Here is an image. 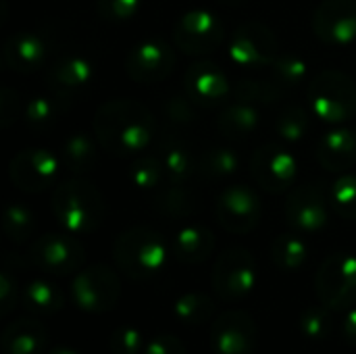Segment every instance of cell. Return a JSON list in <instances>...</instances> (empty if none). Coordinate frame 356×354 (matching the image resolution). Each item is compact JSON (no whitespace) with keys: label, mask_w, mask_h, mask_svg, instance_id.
<instances>
[{"label":"cell","mask_w":356,"mask_h":354,"mask_svg":"<svg viewBox=\"0 0 356 354\" xmlns=\"http://www.w3.org/2000/svg\"><path fill=\"white\" fill-rule=\"evenodd\" d=\"M94 136L113 156H134L148 148L154 136L152 113L129 98L108 100L94 115Z\"/></svg>","instance_id":"obj_1"},{"label":"cell","mask_w":356,"mask_h":354,"mask_svg":"<svg viewBox=\"0 0 356 354\" xmlns=\"http://www.w3.org/2000/svg\"><path fill=\"white\" fill-rule=\"evenodd\" d=\"M169 257V246L167 240L144 225L129 227L121 232L113 244V261L117 269L136 282H146L156 277Z\"/></svg>","instance_id":"obj_2"},{"label":"cell","mask_w":356,"mask_h":354,"mask_svg":"<svg viewBox=\"0 0 356 354\" xmlns=\"http://www.w3.org/2000/svg\"><path fill=\"white\" fill-rule=\"evenodd\" d=\"M52 215L69 234H92L104 221V198L83 177H71L52 192Z\"/></svg>","instance_id":"obj_3"},{"label":"cell","mask_w":356,"mask_h":354,"mask_svg":"<svg viewBox=\"0 0 356 354\" xmlns=\"http://www.w3.org/2000/svg\"><path fill=\"white\" fill-rule=\"evenodd\" d=\"M311 111L325 123H346L356 117V83L344 71H321L307 90Z\"/></svg>","instance_id":"obj_4"},{"label":"cell","mask_w":356,"mask_h":354,"mask_svg":"<svg viewBox=\"0 0 356 354\" xmlns=\"http://www.w3.org/2000/svg\"><path fill=\"white\" fill-rule=\"evenodd\" d=\"M257 286V263L248 248L244 246H232L225 248L211 273V288L223 303L242 300L248 294H252Z\"/></svg>","instance_id":"obj_5"},{"label":"cell","mask_w":356,"mask_h":354,"mask_svg":"<svg viewBox=\"0 0 356 354\" xmlns=\"http://www.w3.org/2000/svg\"><path fill=\"white\" fill-rule=\"evenodd\" d=\"M315 290L321 305L334 313L350 311L356 305V255L334 252L330 255L315 277Z\"/></svg>","instance_id":"obj_6"},{"label":"cell","mask_w":356,"mask_h":354,"mask_svg":"<svg viewBox=\"0 0 356 354\" xmlns=\"http://www.w3.org/2000/svg\"><path fill=\"white\" fill-rule=\"evenodd\" d=\"M71 298L79 311L104 315L113 311L121 298V280L108 265H90L73 277Z\"/></svg>","instance_id":"obj_7"},{"label":"cell","mask_w":356,"mask_h":354,"mask_svg":"<svg viewBox=\"0 0 356 354\" xmlns=\"http://www.w3.org/2000/svg\"><path fill=\"white\" fill-rule=\"evenodd\" d=\"M280 56L275 31L263 21H244L229 40V58L240 69H265Z\"/></svg>","instance_id":"obj_8"},{"label":"cell","mask_w":356,"mask_h":354,"mask_svg":"<svg viewBox=\"0 0 356 354\" xmlns=\"http://www.w3.org/2000/svg\"><path fill=\"white\" fill-rule=\"evenodd\" d=\"M223 38V23L211 8H190L173 25V44L188 56L211 54Z\"/></svg>","instance_id":"obj_9"},{"label":"cell","mask_w":356,"mask_h":354,"mask_svg":"<svg viewBox=\"0 0 356 354\" xmlns=\"http://www.w3.org/2000/svg\"><path fill=\"white\" fill-rule=\"evenodd\" d=\"M29 263L50 275H71L77 273L86 263V248L69 232L44 234L29 246Z\"/></svg>","instance_id":"obj_10"},{"label":"cell","mask_w":356,"mask_h":354,"mask_svg":"<svg viewBox=\"0 0 356 354\" xmlns=\"http://www.w3.org/2000/svg\"><path fill=\"white\" fill-rule=\"evenodd\" d=\"M63 161L44 148H25L8 163V179L25 194H42L58 179Z\"/></svg>","instance_id":"obj_11"},{"label":"cell","mask_w":356,"mask_h":354,"mask_svg":"<svg viewBox=\"0 0 356 354\" xmlns=\"http://www.w3.org/2000/svg\"><path fill=\"white\" fill-rule=\"evenodd\" d=\"M250 175L259 188L269 194H284L298 179V161L280 144H263L250 159Z\"/></svg>","instance_id":"obj_12"},{"label":"cell","mask_w":356,"mask_h":354,"mask_svg":"<svg viewBox=\"0 0 356 354\" xmlns=\"http://www.w3.org/2000/svg\"><path fill=\"white\" fill-rule=\"evenodd\" d=\"M177 63L175 48L159 35L140 40L125 56V71L129 79L150 86L167 79Z\"/></svg>","instance_id":"obj_13"},{"label":"cell","mask_w":356,"mask_h":354,"mask_svg":"<svg viewBox=\"0 0 356 354\" xmlns=\"http://www.w3.org/2000/svg\"><path fill=\"white\" fill-rule=\"evenodd\" d=\"M219 225L229 234H250L263 217V204L257 192L244 184H234L221 190L215 202Z\"/></svg>","instance_id":"obj_14"},{"label":"cell","mask_w":356,"mask_h":354,"mask_svg":"<svg viewBox=\"0 0 356 354\" xmlns=\"http://www.w3.org/2000/svg\"><path fill=\"white\" fill-rule=\"evenodd\" d=\"M209 342L217 354H254L259 342L257 321L246 311H223L211 325Z\"/></svg>","instance_id":"obj_15"},{"label":"cell","mask_w":356,"mask_h":354,"mask_svg":"<svg viewBox=\"0 0 356 354\" xmlns=\"http://www.w3.org/2000/svg\"><path fill=\"white\" fill-rule=\"evenodd\" d=\"M184 92L202 108H215L229 100L234 86L227 73L213 61H196L184 75Z\"/></svg>","instance_id":"obj_16"},{"label":"cell","mask_w":356,"mask_h":354,"mask_svg":"<svg viewBox=\"0 0 356 354\" xmlns=\"http://www.w3.org/2000/svg\"><path fill=\"white\" fill-rule=\"evenodd\" d=\"M284 215L288 225L298 234L321 232L330 221V211L323 190L315 184L296 186L286 198Z\"/></svg>","instance_id":"obj_17"},{"label":"cell","mask_w":356,"mask_h":354,"mask_svg":"<svg viewBox=\"0 0 356 354\" xmlns=\"http://www.w3.org/2000/svg\"><path fill=\"white\" fill-rule=\"evenodd\" d=\"M315 35L330 46L356 40V0H323L313 15Z\"/></svg>","instance_id":"obj_18"},{"label":"cell","mask_w":356,"mask_h":354,"mask_svg":"<svg viewBox=\"0 0 356 354\" xmlns=\"http://www.w3.org/2000/svg\"><path fill=\"white\" fill-rule=\"evenodd\" d=\"M92 79H94V67L88 58L79 54H69L54 61L46 73V81L50 83V90L63 100L86 90L92 83Z\"/></svg>","instance_id":"obj_19"},{"label":"cell","mask_w":356,"mask_h":354,"mask_svg":"<svg viewBox=\"0 0 356 354\" xmlns=\"http://www.w3.org/2000/svg\"><path fill=\"white\" fill-rule=\"evenodd\" d=\"M2 56L13 71L33 73L44 67L48 56V46L33 31H17L4 40Z\"/></svg>","instance_id":"obj_20"},{"label":"cell","mask_w":356,"mask_h":354,"mask_svg":"<svg viewBox=\"0 0 356 354\" xmlns=\"http://www.w3.org/2000/svg\"><path fill=\"white\" fill-rule=\"evenodd\" d=\"M317 161L325 171L344 173L356 165V134L338 127L321 136L317 144Z\"/></svg>","instance_id":"obj_21"},{"label":"cell","mask_w":356,"mask_h":354,"mask_svg":"<svg viewBox=\"0 0 356 354\" xmlns=\"http://www.w3.org/2000/svg\"><path fill=\"white\" fill-rule=\"evenodd\" d=\"M0 346L4 354H44L48 348V332L38 319L21 317L4 328Z\"/></svg>","instance_id":"obj_22"},{"label":"cell","mask_w":356,"mask_h":354,"mask_svg":"<svg viewBox=\"0 0 356 354\" xmlns=\"http://www.w3.org/2000/svg\"><path fill=\"white\" fill-rule=\"evenodd\" d=\"M215 244V234L207 225L190 223L175 234L171 242V252L184 265H200L213 255Z\"/></svg>","instance_id":"obj_23"},{"label":"cell","mask_w":356,"mask_h":354,"mask_svg":"<svg viewBox=\"0 0 356 354\" xmlns=\"http://www.w3.org/2000/svg\"><path fill=\"white\" fill-rule=\"evenodd\" d=\"M259 125H261L259 106L240 100L223 106V111L217 117V129L221 131V136L229 140H246L259 129Z\"/></svg>","instance_id":"obj_24"},{"label":"cell","mask_w":356,"mask_h":354,"mask_svg":"<svg viewBox=\"0 0 356 354\" xmlns=\"http://www.w3.org/2000/svg\"><path fill=\"white\" fill-rule=\"evenodd\" d=\"M159 159L165 167V175L171 184H186L198 169V159L192 148L179 138H165L159 146Z\"/></svg>","instance_id":"obj_25"},{"label":"cell","mask_w":356,"mask_h":354,"mask_svg":"<svg viewBox=\"0 0 356 354\" xmlns=\"http://www.w3.org/2000/svg\"><path fill=\"white\" fill-rule=\"evenodd\" d=\"M96 142L92 140V136H88L83 131L71 134L63 142V150H60L63 167L71 175H77V177L88 175L98 163V144Z\"/></svg>","instance_id":"obj_26"},{"label":"cell","mask_w":356,"mask_h":354,"mask_svg":"<svg viewBox=\"0 0 356 354\" xmlns=\"http://www.w3.org/2000/svg\"><path fill=\"white\" fill-rule=\"evenodd\" d=\"M21 303H23L25 311H29L31 315L50 317V315H56L58 311H63L65 294L50 280H33L21 292Z\"/></svg>","instance_id":"obj_27"},{"label":"cell","mask_w":356,"mask_h":354,"mask_svg":"<svg viewBox=\"0 0 356 354\" xmlns=\"http://www.w3.org/2000/svg\"><path fill=\"white\" fill-rule=\"evenodd\" d=\"M198 200L184 184H171L163 188L154 198V211L167 219H188L196 213Z\"/></svg>","instance_id":"obj_28"},{"label":"cell","mask_w":356,"mask_h":354,"mask_svg":"<svg viewBox=\"0 0 356 354\" xmlns=\"http://www.w3.org/2000/svg\"><path fill=\"white\" fill-rule=\"evenodd\" d=\"M217 313V305L209 294L202 292H188L181 294L175 305H173V317L190 328L196 325H204L207 321H211Z\"/></svg>","instance_id":"obj_29"},{"label":"cell","mask_w":356,"mask_h":354,"mask_svg":"<svg viewBox=\"0 0 356 354\" xmlns=\"http://www.w3.org/2000/svg\"><path fill=\"white\" fill-rule=\"evenodd\" d=\"M63 102L65 100L60 96H56V94L54 96L42 94V96H35V98L27 100L25 106H23V121H25V125L29 129H33V131L50 129L58 121V117L63 113Z\"/></svg>","instance_id":"obj_30"},{"label":"cell","mask_w":356,"mask_h":354,"mask_svg":"<svg viewBox=\"0 0 356 354\" xmlns=\"http://www.w3.org/2000/svg\"><path fill=\"white\" fill-rule=\"evenodd\" d=\"M309 259L307 242L296 234H280L271 244V261L282 271H296Z\"/></svg>","instance_id":"obj_31"},{"label":"cell","mask_w":356,"mask_h":354,"mask_svg":"<svg viewBox=\"0 0 356 354\" xmlns=\"http://www.w3.org/2000/svg\"><path fill=\"white\" fill-rule=\"evenodd\" d=\"M284 94H286V90L280 83H275L271 77L269 79L244 77V79H238L234 83V94L232 96H234V100L261 106V104H275Z\"/></svg>","instance_id":"obj_32"},{"label":"cell","mask_w":356,"mask_h":354,"mask_svg":"<svg viewBox=\"0 0 356 354\" xmlns=\"http://www.w3.org/2000/svg\"><path fill=\"white\" fill-rule=\"evenodd\" d=\"M334 311L327 309L325 305H313L307 307L300 313L298 319V330L309 342H323L332 336L334 332Z\"/></svg>","instance_id":"obj_33"},{"label":"cell","mask_w":356,"mask_h":354,"mask_svg":"<svg viewBox=\"0 0 356 354\" xmlns=\"http://www.w3.org/2000/svg\"><path fill=\"white\" fill-rule=\"evenodd\" d=\"M2 232L13 244H25L31 240L35 232V215L31 209L23 204H10L6 207L2 215Z\"/></svg>","instance_id":"obj_34"},{"label":"cell","mask_w":356,"mask_h":354,"mask_svg":"<svg viewBox=\"0 0 356 354\" xmlns=\"http://www.w3.org/2000/svg\"><path fill=\"white\" fill-rule=\"evenodd\" d=\"M309 75V65L302 56L294 52L280 54L275 63L271 65V79L280 83L284 90H292L296 86H302Z\"/></svg>","instance_id":"obj_35"},{"label":"cell","mask_w":356,"mask_h":354,"mask_svg":"<svg viewBox=\"0 0 356 354\" xmlns=\"http://www.w3.org/2000/svg\"><path fill=\"white\" fill-rule=\"evenodd\" d=\"M309 113L305 106L298 104H290L286 106L277 119H275V134L288 142V144H296L300 140H305L307 131H309Z\"/></svg>","instance_id":"obj_36"},{"label":"cell","mask_w":356,"mask_h":354,"mask_svg":"<svg viewBox=\"0 0 356 354\" xmlns=\"http://www.w3.org/2000/svg\"><path fill=\"white\" fill-rule=\"evenodd\" d=\"M238 167H240V161L232 148H209L198 159V171L211 179L229 177L238 171Z\"/></svg>","instance_id":"obj_37"},{"label":"cell","mask_w":356,"mask_h":354,"mask_svg":"<svg viewBox=\"0 0 356 354\" xmlns=\"http://www.w3.org/2000/svg\"><path fill=\"white\" fill-rule=\"evenodd\" d=\"M165 167L159 156L152 154H140L134 159L129 167V179L138 190H154L165 179Z\"/></svg>","instance_id":"obj_38"},{"label":"cell","mask_w":356,"mask_h":354,"mask_svg":"<svg viewBox=\"0 0 356 354\" xmlns=\"http://www.w3.org/2000/svg\"><path fill=\"white\" fill-rule=\"evenodd\" d=\"M330 204L342 219L356 221V175H340L330 188Z\"/></svg>","instance_id":"obj_39"},{"label":"cell","mask_w":356,"mask_h":354,"mask_svg":"<svg viewBox=\"0 0 356 354\" xmlns=\"http://www.w3.org/2000/svg\"><path fill=\"white\" fill-rule=\"evenodd\" d=\"M146 344L148 342L144 340V334L134 325H121L108 336L111 354H144Z\"/></svg>","instance_id":"obj_40"},{"label":"cell","mask_w":356,"mask_h":354,"mask_svg":"<svg viewBox=\"0 0 356 354\" xmlns=\"http://www.w3.org/2000/svg\"><path fill=\"white\" fill-rule=\"evenodd\" d=\"M196 106L198 104L184 92V94H175V96L167 98L163 111L171 123L188 125V123H194V119H196Z\"/></svg>","instance_id":"obj_41"},{"label":"cell","mask_w":356,"mask_h":354,"mask_svg":"<svg viewBox=\"0 0 356 354\" xmlns=\"http://www.w3.org/2000/svg\"><path fill=\"white\" fill-rule=\"evenodd\" d=\"M142 0H96V8L102 19L113 23H125L140 10Z\"/></svg>","instance_id":"obj_42"},{"label":"cell","mask_w":356,"mask_h":354,"mask_svg":"<svg viewBox=\"0 0 356 354\" xmlns=\"http://www.w3.org/2000/svg\"><path fill=\"white\" fill-rule=\"evenodd\" d=\"M21 111V98L13 88H2L0 90V127L8 129Z\"/></svg>","instance_id":"obj_43"},{"label":"cell","mask_w":356,"mask_h":354,"mask_svg":"<svg viewBox=\"0 0 356 354\" xmlns=\"http://www.w3.org/2000/svg\"><path fill=\"white\" fill-rule=\"evenodd\" d=\"M17 298H19V288H17V282L13 277V273L8 269H4L0 273V315L6 317L15 305H17Z\"/></svg>","instance_id":"obj_44"},{"label":"cell","mask_w":356,"mask_h":354,"mask_svg":"<svg viewBox=\"0 0 356 354\" xmlns=\"http://www.w3.org/2000/svg\"><path fill=\"white\" fill-rule=\"evenodd\" d=\"M144 354H188L186 353V346L184 342L173 336V334H161V336H154L146 348Z\"/></svg>","instance_id":"obj_45"},{"label":"cell","mask_w":356,"mask_h":354,"mask_svg":"<svg viewBox=\"0 0 356 354\" xmlns=\"http://www.w3.org/2000/svg\"><path fill=\"white\" fill-rule=\"evenodd\" d=\"M342 336L346 340V344H350L356 348V309H350L342 321Z\"/></svg>","instance_id":"obj_46"},{"label":"cell","mask_w":356,"mask_h":354,"mask_svg":"<svg viewBox=\"0 0 356 354\" xmlns=\"http://www.w3.org/2000/svg\"><path fill=\"white\" fill-rule=\"evenodd\" d=\"M46 354H79L77 351H73V348H69V346H54V348H50Z\"/></svg>","instance_id":"obj_47"}]
</instances>
